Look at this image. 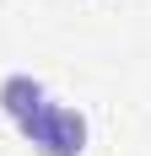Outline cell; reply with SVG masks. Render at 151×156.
Here are the masks:
<instances>
[{"mask_svg":"<svg viewBox=\"0 0 151 156\" xmlns=\"http://www.w3.org/2000/svg\"><path fill=\"white\" fill-rule=\"evenodd\" d=\"M16 129H22V140H27L32 151H43V156H81L87 140H92L87 113H81V108H65V102H54V97L32 113L27 124H16Z\"/></svg>","mask_w":151,"mask_h":156,"instance_id":"obj_1","label":"cell"},{"mask_svg":"<svg viewBox=\"0 0 151 156\" xmlns=\"http://www.w3.org/2000/svg\"><path fill=\"white\" fill-rule=\"evenodd\" d=\"M43 102H49V86L32 76V70H11V76L0 81V113H6L11 124H27Z\"/></svg>","mask_w":151,"mask_h":156,"instance_id":"obj_2","label":"cell"}]
</instances>
